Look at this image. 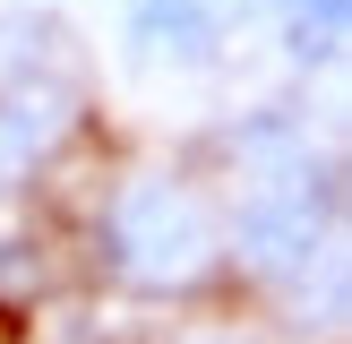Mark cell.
I'll return each mask as SVG.
<instances>
[{
  "label": "cell",
  "instance_id": "1",
  "mask_svg": "<svg viewBox=\"0 0 352 344\" xmlns=\"http://www.w3.org/2000/svg\"><path fill=\"white\" fill-rule=\"evenodd\" d=\"M103 250H112V267L129 275V284L181 292V284H198V275L215 267V224H206V206L189 198V189L129 181L112 198V215H103Z\"/></svg>",
  "mask_w": 352,
  "mask_h": 344
},
{
  "label": "cell",
  "instance_id": "2",
  "mask_svg": "<svg viewBox=\"0 0 352 344\" xmlns=\"http://www.w3.org/2000/svg\"><path fill=\"white\" fill-rule=\"evenodd\" d=\"M232 250H241V267L267 275V284H301L327 258V215L309 206V189H258L232 215Z\"/></svg>",
  "mask_w": 352,
  "mask_h": 344
},
{
  "label": "cell",
  "instance_id": "3",
  "mask_svg": "<svg viewBox=\"0 0 352 344\" xmlns=\"http://www.w3.org/2000/svg\"><path fill=\"white\" fill-rule=\"evenodd\" d=\"M129 43L146 61H215L223 43V0H138L129 9Z\"/></svg>",
  "mask_w": 352,
  "mask_h": 344
},
{
  "label": "cell",
  "instance_id": "4",
  "mask_svg": "<svg viewBox=\"0 0 352 344\" xmlns=\"http://www.w3.org/2000/svg\"><path fill=\"white\" fill-rule=\"evenodd\" d=\"M69 138V95H0V189H26Z\"/></svg>",
  "mask_w": 352,
  "mask_h": 344
},
{
  "label": "cell",
  "instance_id": "5",
  "mask_svg": "<svg viewBox=\"0 0 352 344\" xmlns=\"http://www.w3.org/2000/svg\"><path fill=\"white\" fill-rule=\"evenodd\" d=\"M275 9H284L292 61H336V52H344V26H352L344 0H275Z\"/></svg>",
  "mask_w": 352,
  "mask_h": 344
},
{
  "label": "cell",
  "instance_id": "6",
  "mask_svg": "<svg viewBox=\"0 0 352 344\" xmlns=\"http://www.w3.org/2000/svg\"><path fill=\"white\" fill-rule=\"evenodd\" d=\"M52 292V258L34 250V241H0V310H17V301H43Z\"/></svg>",
  "mask_w": 352,
  "mask_h": 344
},
{
  "label": "cell",
  "instance_id": "7",
  "mask_svg": "<svg viewBox=\"0 0 352 344\" xmlns=\"http://www.w3.org/2000/svg\"><path fill=\"white\" fill-rule=\"evenodd\" d=\"M0 344H34V327L17 319V310H0Z\"/></svg>",
  "mask_w": 352,
  "mask_h": 344
}]
</instances>
